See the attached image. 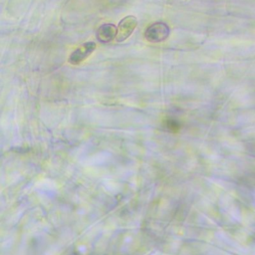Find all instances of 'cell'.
<instances>
[{"label": "cell", "mask_w": 255, "mask_h": 255, "mask_svg": "<svg viewBox=\"0 0 255 255\" xmlns=\"http://www.w3.org/2000/svg\"><path fill=\"white\" fill-rule=\"evenodd\" d=\"M117 27L114 24L106 23L99 27L97 31V38L102 43H109L116 38Z\"/></svg>", "instance_id": "277c9868"}, {"label": "cell", "mask_w": 255, "mask_h": 255, "mask_svg": "<svg viewBox=\"0 0 255 255\" xmlns=\"http://www.w3.org/2000/svg\"><path fill=\"white\" fill-rule=\"evenodd\" d=\"M169 27L163 22H156L149 25L145 32L144 37L148 42L159 43L164 41L169 35Z\"/></svg>", "instance_id": "6da1fadb"}, {"label": "cell", "mask_w": 255, "mask_h": 255, "mask_svg": "<svg viewBox=\"0 0 255 255\" xmlns=\"http://www.w3.org/2000/svg\"><path fill=\"white\" fill-rule=\"evenodd\" d=\"M137 25V20L134 16H126L120 23L117 28L116 40L118 42H123L128 39L133 32Z\"/></svg>", "instance_id": "7a4b0ae2"}, {"label": "cell", "mask_w": 255, "mask_h": 255, "mask_svg": "<svg viewBox=\"0 0 255 255\" xmlns=\"http://www.w3.org/2000/svg\"><path fill=\"white\" fill-rule=\"evenodd\" d=\"M96 49L94 42H87L78 47L69 57V63L72 65H78L86 60Z\"/></svg>", "instance_id": "3957f363"}]
</instances>
